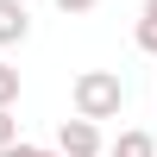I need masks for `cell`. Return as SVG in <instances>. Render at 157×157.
<instances>
[{
    "instance_id": "8992f818",
    "label": "cell",
    "mask_w": 157,
    "mask_h": 157,
    "mask_svg": "<svg viewBox=\"0 0 157 157\" xmlns=\"http://www.w3.org/2000/svg\"><path fill=\"white\" fill-rule=\"evenodd\" d=\"M13 101H19V69L0 63V107H13Z\"/></svg>"
},
{
    "instance_id": "ba28073f",
    "label": "cell",
    "mask_w": 157,
    "mask_h": 157,
    "mask_svg": "<svg viewBox=\"0 0 157 157\" xmlns=\"http://www.w3.org/2000/svg\"><path fill=\"white\" fill-rule=\"evenodd\" d=\"M19 138V120H13V107H0V145H13Z\"/></svg>"
},
{
    "instance_id": "3957f363",
    "label": "cell",
    "mask_w": 157,
    "mask_h": 157,
    "mask_svg": "<svg viewBox=\"0 0 157 157\" xmlns=\"http://www.w3.org/2000/svg\"><path fill=\"white\" fill-rule=\"evenodd\" d=\"M25 32H32L25 0H0V44H25Z\"/></svg>"
},
{
    "instance_id": "277c9868",
    "label": "cell",
    "mask_w": 157,
    "mask_h": 157,
    "mask_svg": "<svg viewBox=\"0 0 157 157\" xmlns=\"http://www.w3.org/2000/svg\"><path fill=\"white\" fill-rule=\"evenodd\" d=\"M107 157H157V138H151V132H120Z\"/></svg>"
},
{
    "instance_id": "7a4b0ae2",
    "label": "cell",
    "mask_w": 157,
    "mask_h": 157,
    "mask_svg": "<svg viewBox=\"0 0 157 157\" xmlns=\"http://www.w3.org/2000/svg\"><path fill=\"white\" fill-rule=\"evenodd\" d=\"M57 151H63V157H101L107 145H101V126L75 113V120H63V126H57Z\"/></svg>"
},
{
    "instance_id": "52a82bcc",
    "label": "cell",
    "mask_w": 157,
    "mask_h": 157,
    "mask_svg": "<svg viewBox=\"0 0 157 157\" xmlns=\"http://www.w3.org/2000/svg\"><path fill=\"white\" fill-rule=\"evenodd\" d=\"M0 157H63V151H44V145H19V138H13V145H0Z\"/></svg>"
},
{
    "instance_id": "9c48e42d",
    "label": "cell",
    "mask_w": 157,
    "mask_h": 157,
    "mask_svg": "<svg viewBox=\"0 0 157 157\" xmlns=\"http://www.w3.org/2000/svg\"><path fill=\"white\" fill-rule=\"evenodd\" d=\"M63 13H94V0H57Z\"/></svg>"
},
{
    "instance_id": "5b68a950",
    "label": "cell",
    "mask_w": 157,
    "mask_h": 157,
    "mask_svg": "<svg viewBox=\"0 0 157 157\" xmlns=\"http://www.w3.org/2000/svg\"><path fill=\"white\" fill-rule=\"evenodd\" d=\"M138 50H145V57H157V0H145V13H138Z\"/></svg>"
},
{
    "instance_id": "6da1fadb",
    "label": "cell",
    "mask_w": 157,
    "mask_h": 157,
    "mask_svg": "<svg viewBox=\"0 0 157 157\" xmlns=\"http://www.w3.org/2000/svg\"><path fill=\"white\" fill-rule=\"evenodd\" d=\"M69 107L82 113V120H120L126 82H120L113 69H82V75H75V88H69Z\"/></svg>"
}]
</instances>
